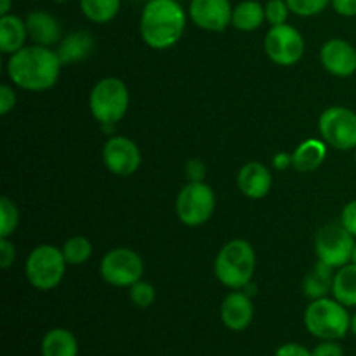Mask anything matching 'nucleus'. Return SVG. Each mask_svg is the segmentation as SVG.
<instances>
[{"label":"nucleus","mask_w":356,"mask_h":356,"mask_svg":"<svg viewBox=\"0 0 356 356\" xmlns=\"http://www.w3.org/2000/svg\"><path fill=\"white\" fill-rule=\"evenodd\" d=\"M61 59L58 52L44 45H24L14 52L7 63V75L14 86L30 92H42L56 86L61 73Z\"/></svg>","instance_id":"obj_1"},{"label":"nucleus","mask_w":356,"mask_h":356,"mask_svg":"<svg viewBox=\"0 0 356 356\" xmlns=\"http://www.w3.org/2000/svg\"><path fill=\"white\" fill-rule=\"evenodd\" d=\"M186 13L177 0H148L139 19V33L146 45L163 51L181 40Z\"/></svg>","instance_id":"obj_2"},{"label":"nucleus","mask_w":356,"mask_h":356,"mask_svg":"<svg viewBox=\"0 0 356 356\" xmlns=\"http://www.w3.org/2000/svg\"><path fill=\"white\" fill-rule=\"evenodd\" d=\"M256 270V252L247 240L236 238L219 250L214 261L216 278L225 287L240 291L247 287Z\"/></svg>","instance_id":"obj_3"},{"label":"nucleus","mask_w":356,"mask_h":356,"mask_svg":"<svg viewBox=\"0 0 356 356\" xmlns=\"http://www.w3.org/2000/svg\"><path fill=\"white\" fill-rule=\"evenodd\" d=\"M305 325L320 341H339L351 330L348 308L337 299H313L305 312Z\"/></svg>","instance_id":"obj_4"},{"label":"nucleus","mask_w":356,"mask_h":356,"mask_svg":"<svg viewBox=\"0 0 356 356\" xmlns=\"http://www.w3.org/2000/svg\"><path fill=\"white\" fill-rule=\"evenodd\" d=\"M89 108L94 120L103 125H113L125 117L129 110V89L117 76L101 79L92 87Z\"/></svg>","instance_id":"obj_5"},{"label":"nucleus","mask_w":356,"mask_h":356,"mask_svg":"<svg viewBox=\"0 0 356 356\" xmlns=\"http://www.w3.org/2000/svg\"><path fill=\"white\" fill-rule=\"evenodd\" d=\"M66 264L68 263L63 256V250L44 243V245L35 247L30 252L26 264H24V273H26L28 282L37 291L47 292L61 284Z\"/></svg>","instance_id":"obj_6"},{"label":"nucleus","mask_w":356,"mask_h":356,"mask_svg":"<svg viewBox=\"0 0 356 356\" xmlns=\"http://www.w3.org/2000/svg\"><path fill=\"white\" fill-rule=\"evenodd\" d=\"M216 209V195L204 181H190L176 198V214L183 225L202 226L212 218Z\"/></svg>","instance_id":"obj_7"},{"label":"nucleus","mask_w":356,"mask_h":356,"mask_svg":"<svg viewBox=\"0 0 356 356\" xmlns=\"http://www.w3.org/2000/svg\"><path fill=\"white\" fill-rule=\"evenodd\" d=\"M320 136L334 149H356V113L346 106H330L320 115Z\"/></svg>","instance_id":"obj_8"},{"label":"nucleus","mask_w":356,"mask_h":356,"mask_svg":"<svg viewBox=\"0 0 356 356\" xmlns=\"http://www.w3.org/2000/svg\"><path fill=\"white\" fill-rule=\"evenodd\" d=\"M145 264L136 250L118 247L110 250L101 261V277L113 287H132L141 280Z\"/></svg>","instance_id":"obj_9"},{"label":"nucleus","mask_w":356,"mask_h":356,"mask_svg":"<svg viewBox=\"0 0 356 356\" xmlns=\"http://www.w3.org/2000/svg\"><path fill=\"white\" fill-rule=\"evenodd\" d=\"M355 243V236L343 225H327L315 238L316 257L330 268H343L351 263Z\"/></svg>","instance_id":"obj_10"},{"label":"nucleus","mask_w":356,"mask_h":356,"mask_svg":"<svg viewBox=\"0 0 356 356\" xmlns=\"http://www.w3.org/2000/svg\"><path fill=\"white\" fill-rule=\"evenodd\" d=\"M264 51L275 65L292 66L305 54V38L298 28L287 23L271 26L264 38Z\"/></svg>","instance_id":"obj_11"},{"label":"nucleus","mask_w":356,"mask_h":356,"mask_svg":"<svg viewBox=\"0 0 356 356\" xmlns=\"http://www.w3.org/2000/svg\"><path fill=\"white\" fill-rule=\"evenodd\" d=\"M103 162L115 176H132L141 165V152L132 139L113 136L103 148Z\"/></svg>","instance_id":"obj_12"},{"label":"nucleus","mask_w":356,"mask_h":356,"mask_svg":"<svg viewBox=\"0 0 356 356\" xmlns=\"http://www.w3.org/2000/svg\"><path fill=\"white\" fill-rule=\"evenodd\" d=\"M188 16L205 31H222L232 24L233 7L229 0H191Z\"/></svg>","instance_id":"obj_13"},{"label":"nucleus","mask_w":356,"mask_h":356,"mask_svg":"<svg viewBox=\"0 0 356 356\" xmlns=\"http://www.w3.org/2000/svg\"><path fill=\"white\" fill-rule=\"evenodd\" d=\"M323 68L334 76H351L356 72V49L343 38H330L320 51Z\"/></svg>","instance_id":"obj_14"},{"label":"nucleus","mask_w":356,"mask_h":356,"mask_svg":"<svg viewBox=\"0 0 356 356\" xmlns=\"http://www.w3.org/2000/svg\"><path fill=\"white\" fill-rule=\"evenodd\" d=\"M254 320V305L247 294L233 291L225 298L221 305V322L233 332L249 329Z\"/></svg>","instance_id":"obj_15"},{"label":"nucleus","mask_w":356,"mask_h":356,"mask_svg":"<svg viewBox=\"0 0 356 356\" xmlns=\"http://www.w3.org/2000/svg\"><path fill=\"white\" fill-rule=\"evenodd\" d=\"M238 190L250 200H261L271 190V172L261 162H249L240 169L236 177Z\"/></svg>","instance_id":"obj_16"},{"label":"nucleus","mask_w":356,"mask_h":356,"mask_svg":"<svg viewBox=\"0 0 356 356\" xmlns=\"http://www.w3.org/2000/svg\"><path fill=\"white\" fill-rule=\"evenodd\" d=\"M28 37L37 45L51 47V45L61 42V26L58 19L47 10H33L28 14L26 19Z\"/></svg>","instance_id":"obj_17"},{"label":"nucleus","mask_w":356,"mask_h":356,"mask_svg":"<svg viewBox=\"0 0 356 356\" xmlns=\"http://www.w3.org/2000/svg\"><path fill=\"white\" fill-rule=\"evenodd\" d=\"M26 37V21L14 16V14L0 16V51L3 54L13 56L14 52L21 51L24 47Z\"/></svg>","instance_id":"obj_18"},{"label":"nucleus","mask_w":356,"mask_h":356,"mask_svg":"<svg viewBox=\"0 0 356 356\" xmlns=\"http://www.w3.org/2000/svg\"><path fill=\"white\" fill-rule=\"evenodd\" d=\"M92 49L94 38L89 31H73L59 42V47L56 52H58L63 65H70V63H79L89 58Z\"/></svg>","instance_id":"obj_19"},{"label":"nucleus","mask_w":356,"mask_h":356,"mask_svg":"<svg viewBox=\"0 0 356 356\" xmlns=\"http://www.w3.org/2000/svg\"><path fill=\"white\" fill-rule=\"evenodd\" d=\"M327 143L320 139H306L292 155V167L299 172H312L323 163L327 156Z\"/></svg>","instance_id":"obj_20"},{"label":"nucleus","mask_w":356,"mask_h":356,"mask_svg":"<svg viewBox=\"0 0 356 356\" xmlns=\"http://www.w3.org/2000/svg\"><path fill=\"white\" fill-rule=\"evenodd\" d=\"M40 351L42 356H79V343L68 329L56 327L42 337Z\"/></svg>","instance_id":"obj_21"},{"label":"nucleus","mask_w":356,"mask_h":356,"mask_svg":"<svg viewBox=\"0 0 356 356\" xmlns=\"http://www.w3.org/2000/svg\"><path fill=\"white\" fill-rule=\"evenodd\" d=\"M266 19L264 6L257 0H242L233 7L232 24L240 31H254Z\"/></svg>","instance_id":"obj_22"},{"label":"nucleus","mask_w":356,"mask_h":356,"mask_svg":"<svg viewBox=\"0 0 356 356\" xmlns=\"http://www.w3.org/2000/svg\"><path fill=\"white\" fill-rule=\"evenodd\" d=\"M334 299L344 305L346 308L356 306V264L348 263L346 266L339 268L334 275L332 284Z\"/></svg>","instance_id":"obj_23"},{"label":"nucleus","mask_w":356,"mask_h":356,"mask_svg":"<svg viewBox=\"0 0 356 356\" xmlns=\"http://www.w3.org/2000/svg\"><path fill=\"white\" fill-rule=\"evenodd\" d=\"M332 270L334 268H330L329 264L318 261V264L313 268L312 273L302 282V292H305V296H308L312 301L313 299L325 298L329 294V291H332Z\"/></svg>","instance_id":"obj_24"},{"label":"nucleus","mask_w":356,"mask_h":356,"mask_svg":"<svg viewBox=\"0 0 356 356\" xmlns=\"http://www.w3.org/2000/svg\"><path fill=\"white\" fill-rule=\"evenodd\" d=\"M122 7V0H80V10L89 21L97 24L115 19Z\"/></svg>","instance_id":"obj_25"},{"label":"nucleus","mask_w":356,"mask_h":356,"mask_svg":"<svg viewBox=\"0 0 356 356\" xmlns=\"http://www.w3.org/2000/svg\"><path fill=\"white\" fill-rule=\"evenodd\" d=\"M61 250L66 263L72 266H80V264H86L92 256V243L86 236H72L66 240Z\"/></svg>","instance_id":"obj_26"},{"label":"nucleus","mask_w":356,"mask_h":356,"mask_svg":"<svg viewBox=\"0 0 356 356\" xmlns=\"http://www.w3.org/2000/svg\"><path fill=\"white\" fill-rule=\"evenodd\" d=\"M19 211L10 198H0V238H9L17 228Z\"/></svg>","instance_id":"obj_27"},{"label":"nucleus","mask_w":356,"mask_h":356,"mask_svg":"<svg viewBox=\"0 0 356 356\" xmlns=\"http://www.w3.org/2000/svg\"><path fill=\"white\" fill-rule=\"evenodd\" d=\"M291 13L301 17H312L323 13L332 0H287Z\"/></svg>","instance_id":"obj_28"},{"label":"nucleus","mask_w":356,"mask_h":356,"mask_svg":"<svg viewBox=\"0 0 356 356\" xmlns=\"http://www.w3.org/2000/svg\"><path fill=\"white\" fill-rule=\"evenodd\" d=\"M129 289H131L129 296H131L132 305L138 306V308H149L155 302V289L148 282L139 280Z\"/></svg>","instance_id":"obj_29"},{"label":"nucleus","mask_w":356,"mask_h":356,"mask_svg":"<svg viewBox=\"0 0 356 356\" xmlns=\"http://www.w3.org/2000/svg\"><path fill=\"white\" fill-rule=\"evenodd\" d=\"M264 10H266V21L271 26L285 24L289 14H291V7H289L287 0H268Z\"/></svg>","instance_id":"obj_30"},{"label":"nucleus","mask_w":356,"mask_h":356,"mask_svg":"<svg viewBox=\"0 0 356 356\" xmlns=\"http://www.w3.org/2000/svg\"><path fill=\"white\" fill-rule=\"evenodd\" d=\"M16 261V247L9 238H0V268L7 270Z\"/></svg>","instance_id":"obj_31"},{"label":"nucleus","mask_w":356,"mask_h":356,"mask_svg":"<svg viewBox=\"0 0 356 356\" xmlns=\"http://www.w3.org/2000/svg\"><path fill=\"white\" fill-rule=\"evenodd\" d=\"M341 225L356 238V200H351L350 204L344 205L343 212H341Z\"/></svg>","instance_id":"obj_32"},{"label":"nucleus","mask_w":356,"mask_h":356,"mask_svg":"<svg viewBox=\"0 0 356 356\" xmlns=\"http://www.w3.org/2000/svg\"><path fill=\"white\" fill-rule=\"evenodd\" d=\"M313 356H344V350L337 341H322L312 350Z\"/></svg>","instance_id":"obj_33"},{"label":"nucleus","mask_w":356,"mask_h":356,"mask_svg":"<svg viewBox=\"0 0 356 356\" xmlns=\"http://www.w3.org/2000/svg\"><path fill=\"white\" fill-rule=\"evenodd\" d=\"M16 104V94L10 86H0V115H7Z\"/></svg>","instance_id":"obj_34"},{"label":"nucleus","mask_w":356,"mask_h":356,"mask_svg":"<svg viewBox=\"0 0 356 356\" xmlns=\"http://www.w3.org/2000/svg\"><path fill=\"white\" fill-rule=\"evenodd\" d=\"M273 356H313L312 351L306 346L298 343H285L275 351Z\"/></svg>","instance_id":"obj_35"},{"label":"nucleus","mask_w":356,"mask_h":356,"mask_svg":"<svg viewBox=\"0 0 356 356\" xmlns=\"http://www.w3.org/2000/svg\"><path fill=\"white\" fill-rule=\"evenodd\" d=\"M186 176L190 181H204L205 176V165L202 160L191 159L186 163Z\"/></svg>","instance_id":"obj_36"},{"label":"nucleus","mask_w":356,"mask_h":356,"mask_svg":"<svg viewBox=\"0 0 356 356\" xmlns=\"http://www.w3.org/2000/svg\"><path fill=\"white\" fill-rule=\"evenodd\" d=\"M332 7L339 16H344V17L356 16V0H332Z\"/></svg>","instance_id":"obj_37"},{"label":"nucleus","mask_w":356,"mask_h":356,"mask_svg":"<svg viewBox=\"0 0 356 356\" xmlns=\"http://www.w3.org/2000/svg\"><path fill=\"white\" fill-rule=\"evenodd\" d=\"M273 163L277 169L285 170L289 165H292V155H289V153H278L273 159Z\"/></svg>","instance_id":"obj_38"},{"label":"nucleus","mask_w":356,"mask_h":356,"mask_svg":"<svg viewBox=\"0 0 356 356\" xmlns=\"http://www.w3.org/2000/svg\"><path fill=\"white\" fill-rule=\"evenodd\" d=\"M10 7H13V0H0V16L9 14Z\"/></svg>","instance_id":"obj_39"},{"label":"nucleus","mask_w":356,"mask_h":356,"mask_svg":"<svg viewBox=\"0 0 356 356\" xmlns=\"http://www.w3.org/2000/svg\"><path fill=\"white\" fill-rule=\"evenodd\" d=\"M351 332H353L356 336V313L353 316H351Z\"/></svg>","instance_id":"obj_40"},{"label":"nucleus","mask_w":356,"mask_h":356,"mask_svg":"<svg viewBox=\"0 0 356 356\" xmlns=\"http://www.w3.org/2000/svg\"><path fill=\"white\" fill-rule=\"evenodd\" d=\"M351 263L356 264V243H355V247H353V252H351Z\"/></svg>","instance_id":"obj_41"},{"label":"nucleus","mask_w":356,"mask_h":356,"mask_svg":"<svg viewBox=\"0 0 356 356\" xmlns=\"http://www.w3.org/2000/svg\"><path fill=\"white\" fill-rule=\"evenodd\" d=\"M52 2H56V3H66V2H68V0H52Z\"/></svg>","instance_id":"obj_42"},{"label":"nucleus","mask_w":356,"mask_h":356,"mask_svg":"<svg viewBox=\"0 0 356 356\" xmlns=\"http://www.w3.org/2000/svg\"><path fill=\"white\" fill-rule=\"evenodd\" d=\"M355 163H356V149H355Z\"/></svg>","instance_id":"obj_43"}]
</instances>
